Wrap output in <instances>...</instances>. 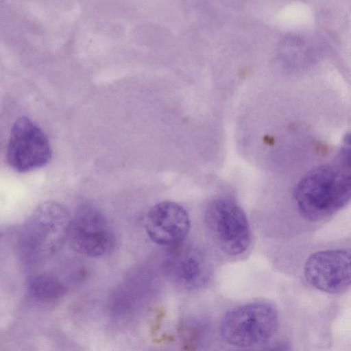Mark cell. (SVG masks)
Listing matches in <instances>:
<instances>
[{"label":"cell","mask_w":351,"mask_h":351,"mask_svg":"<svg viewBox=\"0 0 351 351\" xmlns=\"http://www.w3.org/2000/svg\"><path fill=\"white\" fill-rule=\"evenodd\" d=\"M298 212L306 221L322 222L351 201V132L331 161L305 173L293 190Z\"/></svg>","instance_id":"cell-1"},{"label":"cell","mask_w":351,"mask_h":351,"mask_svg":"<svg viewBox=\"0 0 351 351\" xmlns=\"http://www.w3.org/2000/svg\"><path fill=\"white\" fill-rule=\"evenodd\" d=\"M71 219L66 209L59 203L46 202L37 206L19 232L22 260L35 265L56 254L67 241Z\"/></svg>","instance_id":"cell-2"},{"label":"cell","mask_w":351,"mask_h":351,"mask_svg":"<svg viewBox=\"0 0 351 351\" xmlns=\"http://www.w3.org/2000/svg\"><path fill=\"white\" fill-rule=\"evenodd\" d=\"M278 325V314L273 306L252 302L228 311L221 322L220 332L230 345L252 347L269 339Z\"/></svg>","instance_id":"cell-3"},{"label":"cell","mask_w":351,"mask_h":351,"mask_svg":"<svg viewBox=\"0 0 351 351\" xmlns=\"http://www.w3.org/2000/svg\"><path fill=\"white\" fill-rule=\"evenodd\" d=\"M205 219L214 241L226 254L239 255L249 247L250 230L247 219L232 199L219 197L213 200L206 210Z\"/></svg>","instance_id":"cell-4"},{"label":"cell","mask_w":351,"mask_h":351,"mask_svg":"<svg viewBox=\"0 0 351 351\" xmlns=\"http://www.w3.org/2000/svg\"><path fill=\"white\" fill-rule=\"evenodd\" d=\"M51 157L52 149L43 130L27 117L18 118L7 144L9 166L19 173L29 172L45 166Z\"/></svg>","instance_id":"cell-5"},{"label":"cell","mask_w":351,"mask_h":351,"mask_svg":"<svg viewBox=\"0 0 351 351\" xmlns=\"http://www.w3.org/2000/svg\"><path fill=\"white\" fill-rule=\"evenodd\" d=\"M67 241L78 254L95 258L112 252L116 239L104 215L95 206L86 204L79 208L71 218Z\"/></svg>","instance_id":"cell-6"},{"label":"cell","mask_w":351,"mask_h":351,"mask_svg":"<svg viewBox=\"0 0 351 351\" xmlns=\"http://www.w3.org/2000/svg\"><path fill=\"white\" fill-rule=\"evenodd\" d=\"M306 282L315 289L338 293L351 287V247L319 250L306 258L304 265Z\"/></svg>","instance_id":"cell-7"},{"label":"cell","mask_w":351,"mask_h":351,"mask_svg":"<svg viewBox=\"0 0 351 351\" xmlns=\"http://www.w3.org/2000/svg\"><path fill=\"white\" fill-rule=\"evenodd\" d=\"M144 227L149 238L160 245H173L182 242L190 229L186 210L180 204L163 201L147 212Z\"/></svg>","instance_id":"cell-8"},{"label":"cell","mask_w":351,"mask_h":351,"mask_svg":"<svg viewBox=\"0 0 351 351\" xmlns=\"http://www.w3.org/2000/svg\"><path fill=\"white\" fill-rule=\"evenodd\" d=\"M30 293L38 299L52 300L62 296L66 291L64 282L56 276L43 273L32 277L28 282Z\"/></svg>","instance_id":"cell-9"},{"label":"cell","mask_w":351,"mask_h":351,"mask_svg":"<svg viewBox=\"0 0 351 351\" xmlns=\"http://www.w3.org/2000/svg\"><path fill=\"white\" fill-rule=\"evenodd\" d=\"M176 278L187 287L200 285L204 277V265L200 256L193 252L180 257L175 268Z\"/></svg>","instance_id":"cell-10"}]
</instances>
